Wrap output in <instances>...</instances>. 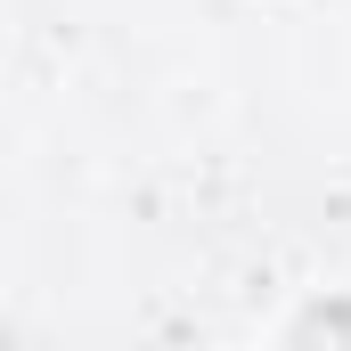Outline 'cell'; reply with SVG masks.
Instances as JSON below:
<instances>
[{
	"mask_svg": "<svg viewBox=\"0 0 351 351\" xmlns=\"http://www.w3.org/2000/svg\"><path fill=\"white\" fill-rule=\"evenodd\" d=\"M278 351H351V294L311 302V311L286 327V343H278Z\"/></svg>",
	"mask_w": 351,
	"mask_h": 351,
	"instance_id": "obj_1",
	"label": "cell"
}]
</instances>
